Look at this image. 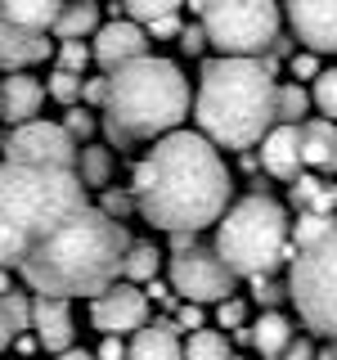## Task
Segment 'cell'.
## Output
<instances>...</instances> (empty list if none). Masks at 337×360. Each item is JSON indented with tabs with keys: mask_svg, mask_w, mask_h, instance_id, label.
<instances>
[{
	"mask_svg": "<svg viewBox=\"0 0 337 360\" xmlns=\"http://www.w3.org/2000/svg\"><path fill=\"white\" fill-rule=\"evenodd\" d=\"M230 167L202 131H171L153 140V149L135 167V207L166 234L207 230L230 212Z\"/></svg>",
	"mask_w": 337,
	"mask_h": 360,
	"instance_id": "cell-1",
	"label": "cell"
},
{
	"mask_svg": "<svg viewBox=\"0 0 337 360\" xmlns=\"http://www.w3.org/2000/svg\"><path fill=\"white\" fill-rule=\"evenodd\" d=\"M131 252V234L117 217L104 207L86 202L67 225L45 239L37 252L22 262L18 275L27 279L32 292L41 297H99L117 284L121 266Z\"/></svg>",
	"mask_w": 337,
	"mask_h": 360,
	"instance_id": "cell-2",
	"label": "cell"
},
{
	"mask_svg": "<svg viewBox=\"0 0 337 360\" xmlns=\"http://www.w3.org/2000/svg\"><path fill=\"white\" fill-rule=\"evenodd\" d=\"M86 207V185L77 167L0 162V270H22L59 225Z\"/></svg>",
	"mask_w": 337,
	"mask_h": 360,
	"instance_id": "cell-3",
	"label": "cell"
},
{
	"mask_svg": "<svg viewBox=\"0 0 337 360\" xmlns=\"http://www.w3.org/2000/svg\"><path fill=\"white\" fill-rule=\"evenodd\" d=\"M279 86L256 59H211L194 95V122L216 149H252L279 127Z\"/></svg>",
	"mask_w": 337,
	"mask_h": 360,
	"instance_id": "cell-4",
	"label": "cell"
},
{
	"mask_svg": "<svg viewBox=\"0 0 337 360\" xmlns=\"http://www.w3.org/2000/svg\"><path fill=\"white\" fill-rule=\"evenodd\" d=\"M189 117V82L180 63L144 54L117 72H108V99H104V131L117 144L162 140L180 131Z\"/></svg>",
	"mask_w": 337,
	"mask_h": 360,
	"instance_id": "cell-5",
	"label": "cell"
},
{
	"mask_svg": "<svg viewBox=\"0 0 337 360\" xmlns=\"http://www.w3.org/2000/svg\"><path fill=\"white\" fill-rule=\"evenodd\" d=\"M292 221L288 207L270 194H247L216 221V257L234 275H270L284 257H297V243L288 239Z\"/></svg>",
	"mask_w": 337,
	"mask_h": 360,
	"instance_id": "cell-6",
	"label": "cell"
},
{
	"mask_svg": "<svg viewBox=\"0 0 337 360\" xmlns=\"http://www.w3.org/2000/svg\"><path fill=\"white\" fill-rule=\"evenodd\" d=\"M288 297L297 302V315L315 333L337 338V221L315 248L292 257Z\"/></svg>",
	"mask_w": 337,
	"mask_h": 360,
	"instance_id": "cell-7",
	"label": "cell"
},
{
	"mask_svg": "<svg viewBox=\"0 0 337 360\" xmlns=\"http://www.w3.org/2000/svg\"><path fill=\"white\" fill-rule=\"evenodd\" d=\"M279 5L275 0H211L202 14L207 45H216L220 59H252L279 41Z\"/></svg>",
	"mask_w": 337,
	"mask_h": 360,
	"instance_id": "cell-8",
	"label": "cell"
},
{
	"mask_svg": "<svg viewBox=\"0 0 337 360\" xmlns=\"http://www.w3.org/2000/svg\"><path fill=\"white\" fill-rule=\"evenodd\" d=\"M166 279H171V292H180L185 302H220L234 297V270L216 257V248H189V252H176L171 257V270H166Z\"/></svg>",
	"mask_w": 337,
	"mask_h": 360,
	"instance_id": "cell-9",
	"label": "cell"
},
{
	"mask_svg": "<svg viewBox=\"0 0 337 360\" xmlns=\"http://www.w3.org/2000/svg\"><path fill=\"white\" fill-rule=\"evenodd\" d=\"M81 144L63 131V122H22L9 131L5 158L9 162H32V167H77Z\"/></svg>",
	"mask_w": 337,
	"mask_h": 360,
	"instance_id": "cell-10",
	"label": "cell"
},
{
	"mask_svg": "<svg viewBox=\"0 0 337 360\" xmlns=\"http://www.w3.org/2000/svg\"><path fill=\"white\" fill-rule=\"evenodd\" d=\"M90 324H95L104 338H135L149 324V292L140 284H126V279H117L108 292H99V297H90Z\"/></svg>",
	"mask_w": 337,
	"mask_h": 360,
	"instance_id": "cell-11",
	"label": "cell"
},
{
	"mask_svg": "<svg viewBox=\"0 0 337 360\" xmlns=\"http://www.w3.org/2000/svg\"><path fill=\"white\" fill-rule=\"evenodd\" d=\"M297 41L315 54H337V0H284Z\"/></svg>",
	"mask_w": 337,
	"mask_h": 360,
	"instance_id": "cell-12",
	"label": "cell"
},
{
	"mask_svg": "<svg viewBox=\"0 0 337 360\" xmlns=\"http://www.w3.org/2000/svg\"><path fill=\"white\" fill-rule=\"evenodd\" d=\"M144 54H149V32L135 18H112L95 32V63L104 72H117V68L144 59Z\"/></svg>",
	"mask_w": 337,
	"mask_h": 360,
	"instance_id": "cell-13",
	"label": "cell"
},
{
	"mask_svg": "<svg viewBox=\"0 0 337 360\" xmlns=\"http://www.w3.org/2000/svg\"><path fill=\"white\" fill-rule=\"evenodd\" d=\"M32 333L50 356H63L67 347H77V320L67 297H32Z\"/></svg>",
	"mask_w": 337,
	"mask_h": 360,
	"instance_id": "cell-14",
	"label": "cell"
},
{
	"mask_svg": "<svg viewBox=\"0 0 337 360\" xmlns=\"http://www.w3.org/2000/svg\"><path fill=\"white\" fill-rule=\"evenodd\" d=\"M45 54H50L45 32L18 27V22H9L5 14H0V68H5V72H22V68L41 63Z\"/></svg>",
	"mask_w": 337,
	"mask_h": 360,
	"instance_id": "cell-15",
	"label": "cell"
},
{
	"mask_svg": "<svg viewBox=\"0 0 337 360\" xmlns=\"http://www.w3.org/2000/svg\"><path fill=\"white\" fill-rule=\"evenodd\" d=\"M261 167L275 180H297V172L306 167L301 162V127H284V122H279L261 140Z\"/></svg>",
	"mask_w": 337,
	"mask_h": 360,
	"instance_id": "cell-16",
	"label": "cell"
},
{
	"mask_svg": "<svg viewBox=\"0 0 337 360\" xmlns=\"http://www.w3.org/2000/svg\"><path fill=\"white\" fill-rule=\"evenodd\" d=\"M45 104V86L37 82V77L27 72H9L5 86H0V108H5V122H14V127H22V122H37V112Z\"/></svg>",
	"mask_w": 337,
	"mask_h": 360,
	"instance_id": "cell-17",
	"label": "cell"
},
{
	"mask_svg": "<svg viewBox=\"0 0 337 360\" xmlns=\"http://www.w3.org/2000/svg\"><path fill=\"white\" fill-rule=\"evenodd\" d=\"M126 360H185V342L176 333V320H153L131 338Z\"/></svg>",
	"mask_w": 337,
	"mask_h": 360,
	"instance_id": "cell-18",
	"label": "cell"
},
{
	"mask_svg": "<svg viewBox=\"0 0 337 360\" xmlns=\"http://www.w3.org/2000/svg\"><path fill=\"white\" fill-rule=\"evenodd\" d=\"M292 333H297V329H292V320H288L284 311H265L261 320L247 329L252 347H256V352H261L265 360H284V352L292 347Z\"/></svg>",
	"mask_w": 337,
	"mask_h": 360,
	"instance_id": "cell-19",
	"label": "cell"
},
{
	"mask_svg": "<svg viewBox=\"0 0 337 360\" xmlns=\"http://www.w3.org/2000/svg\"><path fill=\"white\" fill-rule=\"evenodd\" d=\"M301 162L306 167H337V122H301Z\"/></svg>",
	"mask_w": 337,
	"mask_h": 360,
	"instance_id": "cell-20",
	"label": "cell"
},
{
	"mask_svg": "<svg viewBox=\"0 0 337 360\" xmlns=\"http://www.w3.org/2000/svg\"><path fill=\"white\" fill-rule=\"evenodd\" d=\"M0 14L18 27H32V32H50L63 14V0H0Z\"/></svg>",
	"mask_w": 337,
	"mask_h": 360,
	"instance_id": "cell-21",
	"label": "cell"
},
{
	"mask_svg": "<svg viewBox=\"0 0 337 360\" xmlns=\"http://www.w3.org/2000/svg\"><path fill=\"white\" fill-rule=\"evenodd\" d=\"M99 27H104V22H99V9L90 5V0H77V5H63V14L50 32L59 41H86V37H95Z\"/></svg>",
	"mask_w": 337,
	"mask_h": 360,
	"instance_id": "cell-22",
	"label": "cell"
},
{
	"mask_svg": "<svg viewBox=\"0 0 337 360\" xmlns=\"http://www.w3.org/2000/svg\"><path fill=\"white\" fill-rule=\"evenodd\" d=\"M22 329H32V302L22 292H0V352L18 342Z\"/></svg>",
	"mask_w": 337,
	"mask_h": 360,
	"instance_id": "cell-23",
	"label": "cell"
},
{
	"mask_svg": "<svg viewBox=\"0 0 337 360\" xmlns=\"http://www.w3.org/2000/svg\"><path fill=\"white\" fill-rule=\"evenodd\" d=\"M112 149H104V144H81V153H77V176H81L86 189H108L112 180Z\"/></svg>",
	"mask_w": 337,
	"mask_h": 360,
	"instance_id": "cell-24",
	"label": "cell"
},
{
	"mask_svg": "<svg viewBox=\"0 0 337 360\" xmlns=\"http://www.w3.org/2000/svg\"><path fill=\"white\" fill-rule=\"evenodd\" d=\"M157 266H162V252L153 243H131L121 275H126V284H149V279H157Z\"/></svg>",
	"mask_w": 337,
	"mask_h": 360,
	"instance_id": "cell-25",
	"label": "cell"
},
{
	"mask_svg": "<svg viewBox=\"0 0 337 360\" xmlns=\"http://www.w3.org/2000/svg\"><path fill=\"white\" fill-rule=\"evenodd\" d=\"M185 360H234L230 338H225L220 329H198V333H189Z\"/></svg>",
	"mask_w": 337,
	"mask_h": 360,
	"instance_id": "cell-26",
	"label": "cell"
},
{
	"mask_svg": "<svg viewBox=\"0 0 337 360\" xmlns=\"http://www.w3.org/2000/svg\"><path fill=\"white\" fill-rule=\"evenodd\" d=\"M315 99L301 90V82H288V86H279V99H275V112H279V122L284 127H301L306 122V112H310Z\"/></svg>",
	"mask_w": 337,
	"mask_h": 360,
	"instance_id": "cell-27",
	"label": "cell"
},
{
	"mask_svg": "<svg viewBox=\"0 0 337 360\" xmlns=\"http://www.w3.org/2000/svg\"><path fill=\"white\" fill-rule=\"evenodd\" d=\"M333 212H301L297 217V252H306V248H315L324 239V234L333 230Z\"/></svg>",
	"mask_w": 337,
	"mask_h": 360,
	"instance_id": "cell-28",
	"label": "cell"
},
{
	"mask_svg": "<svg viewBox=\"0 0 337 360\" xmlns=\"http://www.w3.org/2000/svg\"><path fill=\"white\" fill-rule=\"evenodd\" d=\"M310 99H315V108H319L329 122H337V68H324V72L315 77Z\"/></svg>",
	"mask_w": 337,
	"mask_h": 360,
	"instance_id": "cell-29",
	"label": "cell"
},
{
	"mask_svg": "<svg viewBox=\"0 0 337 360\" xmlns=\"http://www.w3.org/2000/svg\"><path fill=\"white\" fill-rule=\"evenodd\" d=\"M180 5L185 0H126V9H131V18L135 22H157V18H171V14H180Z\"/></svg>",
	"mask_w": 337,
	"mask_h": 360,
	"instance_id": "cell-30",
	"label": "cell"
},
{
	"mask_svg": "<svg viewBox=\"0 0 337 360\" xmlns=\"http://www.w3.org/2000/svg\"><path fill=\"white\" fill-rule=\"evenodd\" d=\"M50 90L54 99H59V104H77V99H81V90H86V77L81 72H63V68H54V77H50Z\"/></svg>",
	"mask_w": 337,
	"mask_h": 360,
	"instance_id": "cell-31",
	"label": "cell"
},
{
	"mask_svg": "<svg viewBox=\"0 0 337 360\" xmlns=\"http://www.w3.org/2000/svg\"><path fill=\"white\" fill-rule=\"evenodd\" d=\"M90 59H95V50H86V41H63L59 45V68L63 72H86Z\"/></svg>",
	"mask_w": 337,
	"mask_h": 360,
	"instance_id": "cell-32",
	"label": "cell"
},
{
	"mask_svg": "<svg viewBox=\"0 0 337 360\" xmlns=\"http://www.w3.org/2000/svg\"><path fill=\"white\" fill-rule=\"evenodd\" d=\"M63 131L72 135V140H90V135H95V117H90L86 108H67V117H63Z\"/></svg>",
	"mask_w": 337,
	"mask_h": 360,
	"instance_id": "cell-33",
	"label": "cell"
},
{
	"mask_svg": "<svg viewBox=\"0 0 337 360\" xmlns=\"http://www.w3.org/2000/svg\"><path fill=\"white\" fill-rule=\"evenodd\" d=\"M243 320H247V307L239 297H225L216 307V324H220V329H243Z\"/></svg>",
	"mask_w": 337,
	"mask_h": 360,
	"instance_id": "cell-34",
	"label": "cell"
},
{
	"mask_svg": "<svg viewBox=\"0 0 337 360\" xmlns=\"http://www.w3.org/2000/svg\"><path fill=\"white\" fill-rule=\"evenodd\" d=\"M319 72H324V68H319V54H315V50L292 54V77H297V82H315Z\"/></svg>",
	"mask_w": 337,
	"mask_h": 360,
	"instance_id": "cell-35",
	"label": "cell"
},
{
	"mask_svg": "<svg viewBox=\"0 0 337 360\" xmlns=\"http://www.w3.org/2000/svg\"><path fill=\"white\" fill-rule=\"evenodd\" d=\"M176 329H202V307L198 302H185V307H180V315H176Z\"/></svg>",
	"mask_w": 337,
	"mask_h": 360,
	"instance_id": "cell-36",
	"label": "cell"
},
{
	"mask_svg": "<svg viewBox=\"0 0 337 360\" xmlns=\"http://www.w3.org/2000/svg\"><path fill=\"white\" fill-rule=\"evenodd\" d=\"M202 45H207L202 22H198V27H185V32H180V50H185V54H202Z\"/></svg>",
	"mask_w": 337,
	"mask_h": 360,
	"instance_id": "cell-37",
	"label": "cell"
},
{
	"mask_svg": "<svg viewBox=\"0 0 337 360\" xmlns=\"http://www.w3.org/2000/svg\"><path fill=\"white\" fill-rule=\"evenodd\" d=\"M95 356H99V360H126V356H131V347L121 342V338H104Z\"/></svg>",
	"mask_w": 337,
	"mask_h": 360,
	"instance_id": "cell-38",
	"label": "cell"
},
{
	"mask_svg": "<svg viewBox=\"0 0 337 360\" xmlns=\"http://www.w3.org/2000/svg\"><path fill=\"white\" fill-rule=\"evenodd\" d=\"M180 32H185V27H180V18L171 14V18H157V22H149V37L157 41V37H180Z\"/></svg>",
	"mask_w": 337,
	"mask_h": 360,
	"instance_id": "cell-39",
	"label": "cell"
},
{
	"mask_svg": "<svg viewBox=\"0 0 337 360\" xmlns=\"http://www.w3.org/2000/svg\"><path fill=\"white\" fill-rule=\"evenodd\" d=\"M252 288H256V302H265V307H270V302H279V297H284V288H275L265 275H256V279H252Z\"/></svg>",
	"mask_w": 337,
	"mask_h": 360,
	"instance_id": "cell-40",
	"label": "cell"
},
{
	"mask_svg": "<svg viewBox=\"0 0 337 360\" xmlns=\"http://www.w3.org/2000/svg\"><path fill=\"white\" fill-rule=\"evenodd\" d=\"M81 99H90V104H99V108H104V99H108V82H86Z\"/></svg>",
	"mask_w": 337,
	"mask_h": 360,
	"instance_id": "cell-41",
	"label": "cell"
},
{
	"mask_svg": "<svg viewBox=\"0 0 337 360\" xmlns=\"http://www.w3.org/2000/svg\"><path fill=\"white\" fill-rule=\"evenodd\" d=\"M284 360H315V347L301 342V338H292V347L284 352Z\"/></svg>",
	"mask_w": 337,
	"mask_h": 360,
	"instance_id": "cell-42",
	"label": "cell"
},
{
	"mask_svg": "<svg viewBox=\"0 0 337 360\" xmlns=\"http://www.w3.org/2000/svg\"><path fill=\"white\" fill-rule=\"evenodd\" d=\"M54 360H99L95 352H86V347H67L63 356H54Z\"/></svg>",
	"mask_w": 337,
	"mask_h": 360,
	"instance_id": "cell-43",
	"label": "cell"
},
{
	"mask_svg": "<svg viewBox=\"0 0 337 360\" xmlns=\"http://www.w3.org/2000/svg\"><path fill=\"white\" fill-rule=\"evenodd\" d=\"M315 360H337V347H324V352H315Z\"/></svg>",
	"mask_w": 337,
	"mask_h": 360,
	"instance_id": "cell-44",
	"label": "cell"
},
{
	"mask_svg": "<svg viewBox=\"0 0 337 360\" xmlns=\"http://www.w3.org/2000/svg\"><path fill=\"white\" fill-rule=\"evenodd\" d=\"M207 5L211 0H189V9H198V14H207Z\"/></svg>",
	"mask_w": 337,
	"mask_h": 360,
	"instance_id": "cell-45",
	"label": "cell"
},
{
	"mask_svg": "<svg viewBox=\"0 0 337 360\" xmlns=\"http://www.w3.org/2000/svg\"><path fill=\"white\" fill-rule=\"evenodd\" d=\"M0 117H5V108H0Z\"/></svg>",
	"mask_w": 337,
	"mask_h": 360,
	"instance_id": "cell-46",
	"label": "cell"
},
{
	"mask_svg": "<svg viewBox=\"0 0 337 360\" xmlns=\"http://www.w3.org/2000/svg\"><path fill=\"white\" fill-rule=\"evenodd\" d=\"M22 360H32V356H22Z\"/></svg>",
	"mask_w": 337,
	"mask_h": 360,
	"instance_id": "cell-47",
	"label": "cell"
}]
</instances>
